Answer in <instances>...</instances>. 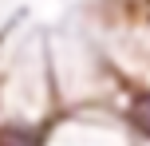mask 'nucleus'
<instances>
[{
  "mask_svg": "<svg viewBox=\"0 0 150 146\" xmlns=\"http://www.w3.org/2000/svg\"><path fill=\"white\" fill-rule=\"evenodd\" d=\"M0 146H40V134L24 130V126H4L0 130Z\"/></svg>",
  "mask_w": 150,
  "mask_h": 146,
  "instance_id": "obj_2",
  "label": "nucleus"
},
{
  "mask_svg": "<svg viewBox=\"0 0 150 146\" xmlns=\"http://www.w3.org/2000/svg\"><path fill=\"white\" fill-rule=\"evenodd\" d=\"M130 126L150 138V91H142V95L130 99Z\"/></svg>",
  "mask_w": 150,
  "mask_h": 146,
  "instance_id": "obj_1",
  "label": "nucleus"
}]
</instances>
